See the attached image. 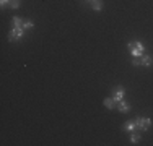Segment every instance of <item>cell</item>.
<instances>
[{"label":"cell","instance_id":"1","mask_svg":"<svg viewBox=\"0 0 153 146\" xmlns=\"http://www.w3.org/2000/svg\"><path fill=\"white\" fill-rule=\"evenodd\" d=\"M127 47H129L130 54H132L134 57H142V55H143V50H145V47H143V44H142V42H138V41H134V42H130Z\"/></svg>","mask_w":153,"mask_h":146},{"label":"cell","instance_id":"2","mask_svg":"<svg viewBox=\"0 0 153 146\" xmlns=\"http://www.w3.org/2000/svg\"><path fill=\"white\" fill-rule=\"evenodd\" d=\"M135 123H137V130H148L152 125V120L148 119V117H138V119H135Z\"/></svg>","mask_w":153,"mask_h":146},{"label":"cell","instance_id":"3","mask_svg":"<svg viewBox=\"0 0 153 146\" xmlns=\"http://www.w3.org/2000/svg\"><path fill=\"white\" fill-rule=\"evenodd\" d=\"M25 38V29L23 28H13L12 31L8 32V39L12 42L18 41V39H23Z\"/></svg>","mask_w":153,"mask_h":146},{"label":"cell","instance_id":"4","mask_svg":"<svg viewBox=\"0 0 153 146\" xmlns=\"http://www.w3.org/2000/svg\"><path fill=\"white\" fill-rule=\"evenodd\" d=\"M124 94H126V89H124V86H116L114 89H112V99H114L116 102L122 101L124 99Z\"/></svg>","mask_w":153,"mask_h":146},{"label":"cell","instance_id":"5","mask_svg":"<svg viewBox=\"0 0 153 146\" xmlns=\"http://www.w3.org/2000/svg\"><path fill=\"white\" fill-rule=\"evenodd\" d=\"M116 109H117L119 112H122V114H127V112L130 111V104L122 99V101H119L117 104H116Z\"/></svg>","mask_w":153,"mask_h":146},{"label":"cell","instance_id":"6","mask_svg":"<svg viewBox=\"0 0 153 146\" xmlns=\"http://www.w3.org/2000/svg\"><path fill=\"white\" fill-rule=\"evenodd\" d=\"M122 128L126 130V131H129V133H132L134 130H137V123H135V120H127V122L122 125Z\"/></svg>","mask_w":153,"mask_h":146},{"label":"cell","instance_id":"7","mask_svg":"<svg viewBox=\"0 0 153 146\" xmlns=\"http://www.w3.org/2000/svg\"><path fill=\"white\" fill-rule=\"evenodd\" d=\"M103 104L106 105V109H109V111H112V109L116 107V101L112 99V97H106V99L103 101Z\"/></svg>","mask_w":153,"mask_h":146},{"label":"cell","instance_id":"8","mask_svg":"<svg viewBox=\"0 0 153 146\" xmlns=\"http://www.w3.org/2000/svg\"><path fill=\"white\" fill-rule=\"evenodd\" d=\"M91 3V8L93 10H96V12H101V10H103V2H101V0H93V2H90Z\"/></svg>","mask_w":153,"mask_h":146},{"label":"cell","instance_id":"9","mask_svg":"<svg viewBox=\"0 0 153 146\" xmlns=\"http://www.w3.org/2000/svg\"><path fill=\"white\" fill-rule=\"evenodd\" d=\"M153 63V57L150 55H142V67H150Z\"/></svg>","mask_w":153,"mask_h":146},{"label":"cell","instance_id":"10","mask_svg":"<svg viewBox=\"0 0 153 146\" xmlns=\"http://www.w3.org/2000/svg\"><path fill=\"white\" fill-rule=\"evenodd\" d=\"M12 26L13 28H23V20L18 16H13L12 18Z\"/></svg>","mask_w":153,"mask_h":146},{"label":"cell","instance_id":"11","mask_svg":"<svg viewBox=\"0 0 153 146\" xmlns=\"http://www.w3.org/2000/svg\"><path fill=\"white\" fill-rule=\"evenodd\" d=\"M140 140H142V135H140V133H134V131H132V135H130V143L135 145V143H138Z\"/></svg>","mask_w":153,"mask_h":146},{"label":"cell","instance_id":"12","mask_svg":"<svg viewBox=\"0 0 153 146\" xmlns=\"http://www.w3.org/2000/svg\"><path fill=\"white\" fill-rule=\"evenodd\" d=\"M34 24H33V21H30V20H25L23 21V29H31Z\"/></svg>","mask_w":153,"mask_h":146},{"label":"cell","instance_id":"13","mask_svg":"<svg viewBox=\"0 0 153 146\" xmlns=\"http://www.w3.org/2000/svg\"><path fill=\"white\" fill-rule=\"evenodd\" d=\"M10 7H12V8L13 10H15V8H18V7H20V0H10Z\"/></svg>","mask_w":153,"mask_h":146},{"label":"cell","instance_id":"14","mask_svg":"<svg viewBox=\"0 0 153 146\" xmlns=\"http://www.w3.org/2000/svg\"><path fill=\"white\" fill-rule=\"evenodd\" d=\"M132 65H135V67H138V65H142V57H134Z\"/></svg>","mask_w":153,"mask_h":146},{"label":"cell","instance_id":"15","mask_svg":"<svg viewBox=\"0 0 153 146\" xmlns=\"http://www.w3.org/2000/svg\"><path fill=\"white\" fill-rule=\"evenodd\" d=\"M88 2H93V0H88Z\"/></svg>","mask_w":153,"mask_h":146}]
</instances>
